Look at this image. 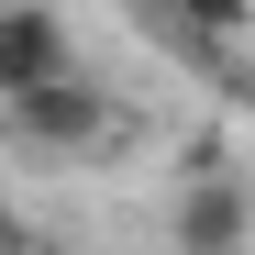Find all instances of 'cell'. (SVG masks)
<instances>
[{
  "label": "cell",
  "instance_id": "1",
  "mask_svg": "<svg viewBox=\"0 0 255 255\" xmlns=\"http://www.w3.org/2000/svg\"><path fill=\"white\" fill-rule=\"evenodd\" d=\"M122 133H133V122H122V100L100 89L89 67H67V78H45V89H11V100H0V144L33 155V166H89Z\"/></svg>",
  "mask_w": 255,
  "mask_h": 255
},
{
  "label": "cell",
  "instance_id": "2",
  "mask_svg": "<svg viewBox=\"0 0 255 255\" xmlns=\"http://www.w3.org/2000/svg\"><path fill=\"white\" fill-rule=\"evenodd\" d=\"M166 244H178V255H233V244H255V189H233V166H178Z\"/></svg>",
  "mask_w": 255,
  "mask_h": 255
},
{
  "label": "cell",
  "instance_id": "3",
  "mask_svg": "<svg viewBox=\"0 0 255 255\" xmlns=\"http://www.w3.org/2000/svg\"><path fill=\"white\" fill-rule=\"evenodd\" d=\"M78 56H67V22L45 11V0H11L0 11V100L11 89H45V78H67Z\"/></svg>",
  "mask_w": 255,
  "mask_h": 255
},
{
  "label": "cell",
  "instance_id": "4",
  "mask_svg": "<svg viewBox=\"0 0 255 255\" xmlns=\"http://www.w3.org/2000/svg\"><path fill=\"white\" fill-rule=\"evenodd\" d=\"M244 22H255V0H178V33H211V45L244 33Z\"/></svg>",
  "mask_w": 255,
  "mask_h": 255
}]
</instances>
